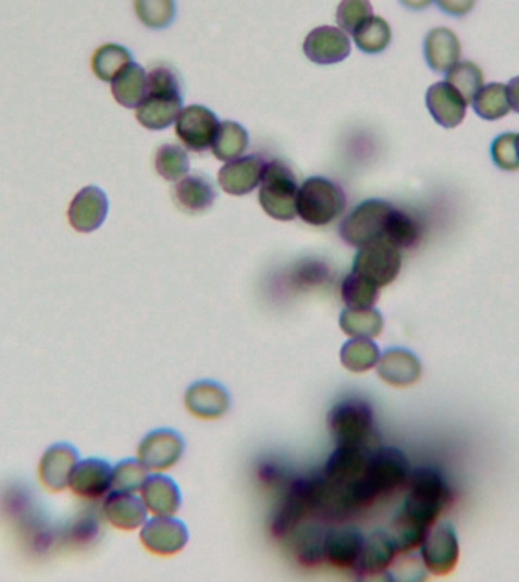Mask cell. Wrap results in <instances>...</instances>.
I'll return each instance as SVG.
<instances>
[{"label":"cell","instance_id":"cell-1","mask_svg":"<svg viewBox=\"0 0 519 582\" xmlns=\"http://www.w3.org/2000/svg\"><path fill=\"white\" fill-rule=\"evenodd\" d=\"M409 458L398 448L384 446L372 450L363 476L345 487V510L353 512L371 507L380 497L399 491L409 481Z\"/></svg>","mask_w":519,"mask_h":582},{"label":"cell","instance_id":"cell-2","mask_svg":"<svg viewBox=\"0 0 519 582\" xmlns=\"http://www.w3.org/2000/svg\"><path fill=\"white\" fill-rule=\"evenodd\" d=\"M407 496L398 512L430 530L452 504L453 491L440 470L422 466L411 470Z\"/></svg>","mask_w":519,"mask_h":582},{"label":"cell","instance_id":"cell-3","mask_svg":"<svg viewBox=\"0 0 519 582\" xmlns=\"http://www.w3.org/2000/svg\"><path fill=\"white\" fill-rule=\"evenodd\" d=\"M298 179L283 161L272 160L264 168L259 202L269 218L291 222L298 215Z\"/></svg>","mask_w":519,"mask_h":582},{"label":"cell","instance_id":"cell-4","mask_svg":"<svg viewBox=\"0 0 519 582\" xmlns=\"http://www.w3.org/2000/svg\"><path fill=\"white\" fill-rule=\"evenodd\" d=\"M345 207V193L333 181L311 176L299 187L298 215L311 226H326L337 221Z\"/></svg>","mask_w":519,"mask_h":582},{"label":"cell","instance_id":"cell-5","mask_svg":"<svg viewBox=\"0 0 519 582\" xmlns=\"http://www.w3.org/2000/svg\"><path fill=\"white\" fill-rule=\"evenodd\" d=\"M326 426L337 445L367 443L374 428V410L367 400H342L326 416Z\"/></svg>","mask_w":519,"mask_h":582},{"label":"cell","instance_id":"cell-6","mask_svg":"<svg viewBox=\"0 0 519 582\" xmlns=\"http://www.w3.org/2000/svg\"><path fill=\"white\" fill-rule=\"evenodd\" d=\"M401 264V249L387 238L379 237L360 246L354 257L353 270L382 288L397 280Z\"/></svg>","mask_w":519,"mask_h":582},{"label":"cell","instance_id":"cell-7","mask_svg":"<svg viewBox=\"0 0 519 582\" xmlns=\"http://www.w3.org/2000/svg\"><path fill=\"white\" fill-rule=\"evenodd\" d=\"M392 203L383 199L363 200L346 215L339 226L342 240L353 248H360L374 238L383 237Z\"/></svg>","mask_w":519,"mask_h":582},{"label":"cell","instance_id":"cell-8","mask_svg":"<svg viewBox=\"0 0 519 582\" xmlns=\"http://www.w3.org/2000/svg\"><path fill=\"white\" fill-rule=\"evenodd\" d=\"M311 512H317L311 478H299L291 484L282 504L272 516V534L275 537H286L288 534H294L299 523Z\"/></svg>","mask_w":519,"mask_h":582},{"label":"cell","instance_id":"cell-9","mask_svg":"<svg viewBox=\"0 0 519 582\" xmlns=\"http://www.w3.org/2000/svg\"><path fill=\"white\" fill-rule=\"evenodd\" d=\"M425 569L433 575H448L459 562L460 547L455 527L448 522L434 523L419 546Z\"/></svg>","mask_w":519,"mask_h":582},{"label":"cell","instance_id":"cell-10","mask_svg":"<svg viewBox=\"0 0 519 582\" xmlns=\"http://www.w3.org/2000/svg\"><path fill=\"white\" fill-rule=\"evenodd\" d=\"M219 121L217 114L203 106H188L181 110L175 121V134L184 148L195 153L211 149L217 135Z\"/></svg>","mask_w":519,"mask_h":582},{"label":"cell","instance_id":"cell-11","mask_svg":"<svg viewBox=\"0 0 519 582\" xmlns=\"http://www.w3.org/2000/svg\"><path fill=\"white\" fill-rule=\"evenodd\" d=\"M186 443L173 430H156L146 435L137 449V460L151 472H164L178 465Z\"/></svg>","mask_w":519,"mask_h":582},{"label":"cell","instance_id":"cell-12","mask_svg":"<svg viewBox=\"0 0 519 582\" xmlns=\"http://www.w3.org/2000/svg\"><path fill=\"white\" fill-rule=\"evenodd\" d=\"M140 542L149 553L171 557L187 546L188 530L173 516H156L141 527Z\"/></svg>","mask_w":519,"mask_h":582},{"label":"cell","instance_id":"cell-13","mask_svg":"<svg viewBox=\"0 0 519 582\" xmlns=\"http://www.w3.org/2000/svg\"><path fill=\"white\" fill-rule=\"evenodd\" d=\"M109 210L106 191L96 185H87L73 196L67 210L69 225L79 234L95 233L106 222Z\"/></svg>","mask_w":519,"mask_h":582},{"label":"cell","instance_id":"cell-14","mask_svg":"<svg viewBox=\"0 0 519 582\" xmlns=\"http://www.w3.org/2000/svg\"><path fill=\"white\" fill-rule=\"evenodd\" d=\"M351 40L339 26H318L304 40V55L319 65L342 63L351 53Z\"/></svg>","mask_w":519,"mask_h":582},{"label":"cell","instance_id":"cell-15","mask_svg":"<svg viewBox=\"0 0 519 582\" xmlns=\"http://www.w3.org/2000/svg\"><path fill=\"white\" fill-rule=\"evenodd\" d=\"M267 163L259 153L236 158L219 171L218 183L226 195H249L259 187Z\"/></svg>","mask_w":519,"mask_h":582},{"label":"cell","instance_id":"cell-16","mask_svg":"<svg viewBox=\"0 0 519 582\" xmlns=\"http://www.w3.org/2000/svg\"><path fill=\"white\" fill-rule=\"evenodd\" d=\"M79 461V453L71 443H55L45 450L38 462V478L48 491L63 492Z\"/></svg>","mask_w":519,"mask_h":582},{"label":"cell","instance_id":"cell-17","mask_svg":"<svg viewBox=\"0 0 519 582\" xmlns=\"http://www.w3.org/2000/svg\"><path fill=\"white\" fill-rule=\"evenodd\" d=\"M367 443H351V445H337L330 455L322 475L333 484L348 485L356 483L367 470L369 457Z\"/></svg>","mask_w":519,"mask_h":582},{"label":"cell","instance_id":"cell-18","mask_svg":"<svg viewBox=\"0 0 519 582\" xmlns=\"http://www.w3.org/2000/svg\"><path fill=\"white\" fill-rule=\"evenodd\" d=\"M69 488L83 499H99L113 488V468L102 458L79 460L73 469Z\"/></svg>","mask_w":519,"mask_h":582},{"label":"cell","instance_id":"cell-19","mask_svg":"<svg viewBox=\"0 0 519 582\" xmlns=\"http://www.w3.org/2000/svg\"><path fill=\"white\" fill-rule=\"evenodd\" d=\"M397 555L398 550L390 531H374L364 537L359 560L354 566V572L360 580L382 575L391 568Z\"/></svg>","mask_w":519,"mask_h":582},{"label":"cell","instance_id":"cell-20","mask_svg":"<svg viewBox=\"0 0 519 582\" xmlns=\"http://www.w3.org/2000/svg\"><path fill=\"white\" fill-rule=\"evenodd\" d=\"M183 110V92L149 91L136 108V119L149 131L166 129Z\"/></svg>","mask_w":519,"mask_h":582},{"label":"cell","instance_id":"cell-21","mask_svg":"<svg viewBox=\"0 0 519 582\" xmlns=\"http://www.w3.org/2000/svg\"><path fill=\"white\" fill-rule=\"evenodd\" d=\"M184 405L195 418L217 420L228 411L230 395L225 387L214 381H199L187 388Z\"/></svg>","mask_w":519,"mask_h":582},{"label":"cell","instance_id":"cell-22","mask_svg":"<svg viewBox=\"0 0 519 582\" xmlns=\"http://www.w3.org/2000/svg\"><path fill=\"white\" fill-rule=\"evenodd\" d=\"M376 373L392 387L406 388L421 380L422 366L411 350L391 348L380 357Z\"/></svg>","mask_w":519,"mask_h":582},{"label":"cell","instance_id":"cell-23","mask_svg":"<svg viewBox=\"0 0 519 582\" xmlns=\"http://www.w3.org/2000/svg\"><path fill=\"white\" fill-rule=\"evenodd\" d=\"M425 103L434 121L444 128H457L467 115V100L447 81L433 84L427 90Z\"/></svg>","mask_w":519,"mask_h":582},{"label":"cell","instance_id":"cell-24","mask_svg":"<svg viewBox=\"0 0 519 582\" xmlns=\"http://www.w3.org/2000/svg\"><path fill=\"white\" fill-rule=\"evenodd\" d=\"M363 543L364 535L357 527L332 528L325 533V560L336 569H354Z\"/></svg>","mask_w":519,"mask_h":582},{"label":"cell","instance_id":"cell-25","mask_svg":"<svg viewBox=\"0 0 519 582\" xmlns=\"http://www.w3.org/2000/svg\"><path fill=\"white\" fill-rule=\"evenodd\" d=\"M173 202L188 214L206 213L218 198L213 183L202 173H191L175 184L172 190Z\"/></svg>","mask_w":519,"mask_h":582},{"label":"cell","instance_id":"cell-26","mask_svg":"<svg viewBox=\"0 0 519 582\" xmlns=\"http://www.w3.org/2000/svg\"><path fill=\"white\" fill-rule=\"evenodd\" d=\"M102 511L111 525L122 531L137 530L148 520L144 500L129 492H111L103 500Z\"/></svg>","mask_w":519,"mask_h":582},{"label":"cell","instance_id":"cell-27","mask_svg":"<svg viewBox=\"0 0 519 582\" xmlns=\"http://www.w3.org/2000/svg\"><path fill=\"white\" fill-rule=\"evenodd\" d=\"M427 64L436 73H447L460 61L461 45L455 30L437 26L429 30L424 40Z\"/></svg>","mask_w":519,"mask_h":582},{"label":"cell","instance_id":"cell-28","mask_svg":"<svg viewBox=\"0 0 519 582\" xmlns=\"http://www.w3.org/2000/svg\"><path fill=\"white\" fill-rule=\"evenodd\" d=\"M140 492L141 500L152 515L173 516L180 510L181 492L178 484L171 476H148Z\"/></svg>","mask_w":519,"mask_h":582},{"label":"cell","instance_id":"cell-29","mask_svg":"<svg viewBox=\"0 0 519 582\" xmlns=\"http://www.w3.org/2000/svg\"><path fill=\"white\" fill-rule=\"evenodd\" d=\"M111 95L119 106L136 110L148 96V73L133 61L111 83Z\"/></svg>","mask_w":519,"mask_h":582},{"label":"cell","instance_id":"cell-30","mask_svg":"<svg viewBox=\"0 0 519 582\" xmlns=\"http://www.w3.org/2000/svg\"><path fill=\"white\" fill-rule=\"evenodd\" d=\"M248 146V131L240 123L225 121L219 123L217 135H214V140L211 143V152L219 161L228 163V161L244 157Z\"/></svg>","mask_w":519,"mask_h":582},{"label":"cell","instance_id":"cell-31","mask_svg":"<svg viewBox=\"0 0 519 582\" xmlns=\"http://www.w3.org/2000/svg\"><path fill=\"white\" fill-rule=\"evenodd\" d=\"M133 63V55L125 46L106 44L99 46L91 55V71L102 83H113L115 76Z\"/></svg>","mask_w":519,"mask_h":582},{"label":"cell","instance_id":"cell-32","mask_svg":"<svg viewBox=\"0 0 519 582\" xmlns=\"http://www.w3.org/2000/svg\"><path fill=\"white\" fill-rule=\"evenodd\" d=\"M341 330L351 338H375L382 334L384 320L375 308H346L339 318Z\"/></svg>","mask_w":519,"mask_h":582},{"label":"cell","instance_id":"cell-33","mask_svg":"<svg viewBox=\"0 0 519 582\" xmlns=\"http://www.w3.org/2000/svg\"><path fill=\"white\" fill-rule=\"evenodd\" d=\"M422 226L418 219L399 208H392L383 237L399 249L413 248L421 240Z\"/></svg>","mask_w":519,"mask_h":582},{"label":"cell","instance_id":"cell-34","mask_svg":"<svg viewBox=\"0 0 519 582\" xmlns=\"http://www.w3.org/2000/svg\"><path fill=\"white\" fill-rule=\"evenodd\" d=\"M472 107L479 117L484 121L495 122L506 117L512 111L507 95V86L502 83H492L483 86L482 90L477 92Z\"/></svg>","mask_w":519,"mask_h":582},{"label":"cell","instance_id":"cell-35","mask_svg":"<svg viewBox=\"0 0 519 582\" xmlns=\"http://www.w3.org/2000/svg\"><path fill=\"white\" fill-rule=\"evenodd\" d=\"M379 346L372 338H353L341 349V361L345 369L353 373H364L379 364Z\"/></svg>","mask_w":519,"mask_h":582},{"label":"cell","instance_id":"cell-36","mask_svg":"<svg viewBox=\"0 0 519 582\" xmlns=\"http://www.w3.org/2000/svg\"><path fill=\"white\" fill-rule=\"evenodd\" d=\"M353 40L357 49L363 53H369V55L382 53L390 48L392 41L390 22L380 15H372L353 34Z\"/></svg>","mask_w":519,"mask_h":582},{"label":"cell","instance_id":"cell-37","mask_svg":"<svg viewBox=\"0 0 519 582\" xmlns=\"http://www.w3.org/2000/svg\"><path fill=\"white\" fill-rule=\"evenodd\" d=\"M379 285L360 273L354 272V270L345 276L341 285L342 300H344L346 308H354V310L374 308L376 300H379Z\"/></svg>","mask_w":519,"mask_h":582},{"label":"cell","instance_id":"cell-38","mask_svg":"<svg viewBox=\"0 0 519 582\" xmlns=\"http://www.w3.org/2000/svg\"><path fill=\"white\" fill-rule=\"evenodd\" d=\"M325 533L317 525L304 527L296 531L294 537V553L296 560L306 568H314L325 560Z\"/></svg>","mask_w":519,"mask_h":582},{"label":"cell","instance_id":"cell-39","mask_svg":"<svg viewBox=\"0 0 519 582\" xmlns=\"http://www.w3.org/2000/svg\"><path fill=\"white\" fill-rule=\"evenodd\" d=\"M134 13L149 29H166L176 17L175 0H133Z\"/></svg>","mask_w":519,"mask_h":582},{"label":"cell","instance_id":"cell-40","mask_svg":"<svg viewBox=\"0 0 519 582\" xmlns=\"http://www.w3.org/2000/svg\"><path fill=\"white\" fill-rule=\"evenodd\" d=\"M156 171L169 183H178L190 171V158L187 156V150L172 143L160 146L156 153Z\"/></svg>","mask_w":519,"mask_h":582},{"label":"cell","instance_id":"cell-41","mask_svg":"<svg viewBox=\"0 0 519 582\" xmlns=\"http://www.w3.org/2000/svg\"><path fill=\"white\" fill-rule=\"evenodd\" d=\"M447 83L455 87L468 103H472L477 92L484 86L482 69L472 61H459L447 72Z\"/></svg>","mask_w":519,"mask_h":582},{"label":"cell","instance_id":"cell-42","mask_svg":"<svg viewBox=\"0 0 519 582\" xmlns=\"http://www.w3.org/2000/svg\"><path fill=\"white\" fill-rule=\"evenodd\" d=\"M372 15L374 7L371 0H341L336 10V23L348 36H353Z\"/></svg>","mask_w":519,"mask_h":582},{"label":"cell","instance_id":"cell-43","mask_svg":"<svg viewBox=\"0 0 519 582\" xmlns=\"http://www.w3.org/2000/svg\"><path fill=\"white\" fill-rule=\"evenodd\" d=\"M146 478H148V469L140 461L128 458L114 466L113 488L119 492H140Z\"/></svg>","mask_w":519,"mask_h":582},{"label":"cell","instance_id":"cell-44","mask_svg":"<svg viewBox=\"0 0 519 582\" xmlns=\"http://www.w3.org/2000/svg\"><path fill=\"white\" fill-rule=\"evenodd\" d=\"M492 160L495 165L505 172L519 171V146L518 135L507 133L499 135L492 143Z\"/></svg>","mask_w":519,"mask_h":582},{"label":"cell","instance_id":"cell-45","mask_svg":"<svg viewBox=\"0 0 519 582\" xmlns=\"http://www.w3.org/2000/svg\"><path fill=\"white\" fill-rule=\"evenodd\" d=\"M391 568L387 569V578L392 581H422L425 580V566L421 555L413 553L399 554Z\"/></svg>","mask_w":519,"mask_h":582},{"label":"cell","instance_id":"cell-46","mask_svg":"<svg viewBox=\"0 0 519 582\" xmlns=\"http://www.w3.org/2000/svg\"><path fill=\"white\" fill-rule=\"evenodd\" d=\"M149 91L183 92L178 73L171 65H156L148 72Z\"/></svg>","mask_w":519,"mask_h":582},{"label":"cell","instance_id":"cell-47","mask_svg":"<svg viewBox=\"0 0 519 582\" xmlns=\"http://www.w3.org/2000/svg\"><path fill=\"white\" fill-rule=\"evenodd\" d=\"M101 534V525L99 519L91 512L81 515L78 519L73 522L71 528V538L76 545H88L94 543Z\"/></svg>","mask_w":519,"mask_h":582},{"label":"cell","instance_id":"cell-48","mask_svg":"<svg viewBox=\"0 0 519 582\" xmlns=\"http://www.w3.org/2000/svg\"><path fill=\"white\" fill-rule=\"evenodd\" d=\"M442 13L452 17H465L471 14L477 5V0H434Z\"/></svg>","mask_w":519,"mask_h":582},{"label":"cell","instance_id":"cell-49","mask_svg":"<svg viewBox=\"0 0 519 582\" xmlns=\"http://www.w3.org/2000/svg\"><path fill=\"white\" fill-rule=\"evenodd\" d=\"M326 277V270L319 264H307L299 270L298 281L304 285H313L321 283Z\"/></svg>","mask_w":519,"mask_h":582},{"label":"cell","instance_id":"cell-50","mask_svg":"<svg viewBox=\"0 0 519 582\" xmlns=\"http://www.w3.org/2000/svg\"><path fill=\"white\" fill-rule=\"evenodd\" d=\"M507 95H509L510 108L519 114V76L510 79L507 86Z\"/></svg>","mask_w":519,"mask_h":582},{"label":"cell","instance_id":"cell-51","mask_svg":"<svg viewBox=\"0 0 519 582\" xmlns=\"http://www.w3.org/2000/svg\"><path fill=\"white\" fill-rule=\"evenodd\" d=\"M399 3L410 11H424L433 5L434 0H399Z\"/></svg>","mask_w":519,"mask_h":582},{"label":"cell","instance_id":"cell-52","mask_svg":"<svg viewBox=\"0 0 519 582\" xmlns=\"http://www.w3.org/2000/svg\"><path fill=\"white\" fill-rule=\"evenodd\" d=\"M518 146H519V135H518Z\"/></svg>","mask_w":519,"mask_h":582}]
</instances>
